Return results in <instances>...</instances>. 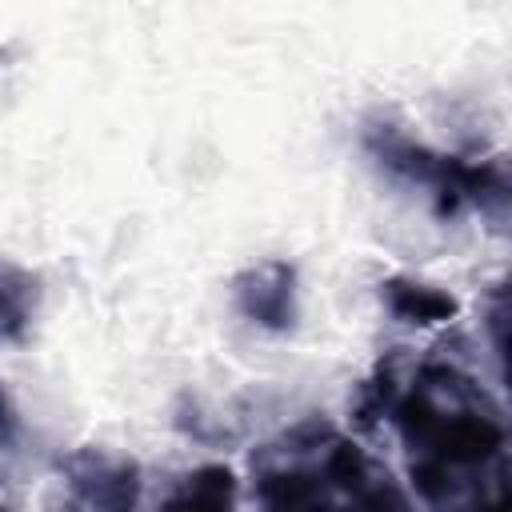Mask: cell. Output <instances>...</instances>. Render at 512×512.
Listing matches in <instances>:
<instances>
[{
    "instance_id": "1",
    "label": "cell",
    "mask_w": 512,
    "mask_h": 512,
    "mask_svg": "<svg viewBox=\"0 0 512 512\" xmlns=\"http://www.w3.org/2000/svg\"><path fill=\"white\" fill-rule=\"evenodd\" d=\"M388 420H396L412 452V484L432 508L476 512L484 504L476 476L500 460L504 424L472 376L452 364H424Z\"/></svg>"
},
{
    "instance_id": "2",
    "label": "cell",
    "mask_w": 512,
    "mask_h": 512,
    "mask_svg": "<svg viewBox=\"0 0 512 512\" xmlns=\"http://www.w3.org/2000/svg\"><path fill=\"white\" fill-rule=\"evenodd\" d=\"M368 156L396 180L424 188L436 216H456L464 208H480L488 216H504L508 208V168L500 156L464 160L412 140L400 124H368L364 128Z\"/></svg>"
},
{
    "instance_id": "3",
    "label": "cell",
    "mask_w": 512,
    "mask_h": 512,
    "mask_svg": "<svg viewBox=\"0 0 512 512\" xmlns=\"http://www.w3.org/2000/svg\"><path fill=\"white\" fill-rule=\"evenodd\" d=\"M60 472L88 512H136L140 504V468L132 456L108 448H76L60 460Z\"/></svg>"
},
{
    "instance_id": "4",
    "label": "cell",
    "mask_w": 512,
    "mask_h": 512,
    "mask_svg": "<svg viewBox=\"0 0 512 512\" xmlns=\"http://www.w3.org/2000/svg\"><path fill=\"white\" fill-rule=\"evenodd\" d=\"M232 300L244 320L268 332H288L296 328L300 316V288H296V268L288 260H260L244 268L232 280Z\"/></svg>"
},
{
    "instance_id": "5",
    "label": "cell",
    "mask_w": 512,
    "mask_h": 512,
    "mask_svg": "<svg viewBox=\"0 0 512 512\" xmlns=\"http://www.w3.org/2000/svg\"><path fill=\"white\" fill-rule=\"evenodd\" d=\"M252 488H256V500L268 512H336V504H340L324 468L304 464V460L260 468Z\"/></svg>"
},
{
    "instance_id": "6",
    "label": "cell",
    "mask_w": 512,
    "mask_h": 512,
    "mask_svg": "<svg viewBox=\"0 0 512 512\" xmlns=\"http://www.w3.org/2000/svg\"><path fill=\"white\" fill-rule=\"evenodd\" d=\"M380 300L400 324H416V328L448 324V320L460 316V300L448 288L424 284V280H412V276H388L380 284Z\"/></svg>"
},
{
    "instance_id": "7",
    "label": "cell",
    "mask_w": 512,
    "mask_h": 512,
    "mask_svg": "<svg viewBox=\"0 0 512 512\" xmlns=\"http://www.w3.org/2000/svg\"><path fill=\"white\" fill-rule=\"evenodd\" d=\"M156 512H236V472L228 464H200L180 476Z\"/></svg>"
},
{
    "instance_id": "8",
    "label": "cell",
    "mask_w": 512,
    "mask_h": 512,
    "mask_svg": "<svg viewBox=\"0 0 512 512\" xmlns=\"http://www.w3.org/2000/svg\"><path fill=\"white\" fill-rule=\"evenodd\" d=\"M36 276L0 256V340H24L36 316Z\"/></svg>"
},
{
    "instance_id": "9",
    "label": "cell",
    "mask_w": 512,
    "mask_h": 512,
    "mask_svg": "<svg viewBox=\"0 0 512 512\" xmlns=\"http://www.w3.org/2000/svg\"><path fill=\"white\" fill-rule=\"evenodd\" d=\"M400 392H404V388H400V380H396V364H392V360H380L376 372H372L368 380H360V388H356V396H352V420H356L360 428L380 424L384 416H392Z\"/></svg>"
},
{
    "instance_id": "10",
    "label": "cell",
    "mask_w": 512,
    "mask_h": 512,
    "mask_svg": "<svg viewBox=\"0 0 512 512\" xmlns=\"http://www.w3.org/2000/svg\"><path fill=\"white\" fill-rule=\"evenodd\" d=\"M476 512H508V500H504V492H500V496H492V500H484Z\"/></svg>"
},
{
    "instance_id": "11",
    "label": "cell",
    "mask_w": 512,
    "mask_h": 512,
    "mask_svg": "<svg viewBox=\"0 0 512 512\" xmlns=\"http://www.w3.org/2000/svg\"><path fill=\"white\" fill-rule=\"evenodd\" d=\"M4 416H8V408H4V392H0V424H4Z\"/></svg>"
},
{
    "instance_id": "12",
    "label": "cell",
    "mask_w": 512,
    "mask_h": 512,
    "mask_svg": "<svg viewBox=\"0 0 512 512\" xmlns=\"http://www.w3.org/2000/svg\"><path fill=\"white\" fill-rule=\"evenodd\" d=\"M0 512H8V508H0Z\"/></svg>"
}]
</instances>
